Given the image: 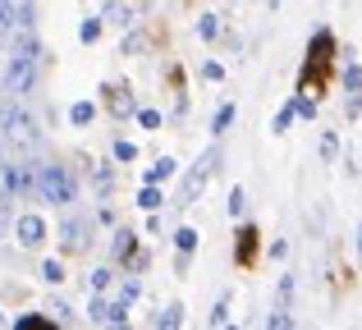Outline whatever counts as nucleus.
<instances>
[{
    "label": "nucleus",
    "instance_id": "4468645a",
    "mask_svg": "<svg viewBox=\"0 0 362 330\" xmlns=\"http://www.w3.org/2000/svg\"><path fill=\"white\" fill-rule=\"evenodd\" d=\"M42 280H46V285H60V280H64V266H60V261H42Z\"/></svg>",
    "mask_w": 362,
    "mask_h": 330
},
{
    "label": "nucleus",
    "instance_id": "6e6552de",
    "mask_svg": "<svg viewBox=\"0 0 362 330\" xmlns=\"http://www.w3.org/2000/svg\"><path fill=\"white\" fill-rule=\"evenodd\" d=\"M252 257H257V230H252V225H243V234H239V261L247 266Z\"/></svg>",
    "mask_w": 362,
    "mask_h": 330
},
{
    "label": "nucleus",
    "instance_id": "2eb2a0df",
    "mask_svg": "<svg viewBox=\"0 0 362 330\" xmlns=\"http://www.w3.org/2000/svg\"><path fill=\"white\" fill-rule=\"evenodd\" d=\"M138 206H147V211H156V206H160V193H156V184H147V188L138 193Z\"/></svg>",
    "mask_w": 362,
    "mask_h": 330
},
{
    "label": "nucleus",
    "instance_id": "7ed1b4c3",
    "mask_svg": "<svg viewBox=\"0 0 362 330\" xmlns=\"http://www.w3.org/2000/svg\"><path fill=\"white\" fill-rule=\"evenodd\" d=\"M33 170L28 165H5L0 161V197H23V193H33Z\"/></svg>",
    "mask_w": 362,
    "mask_h": 330
},
{
    "label": "nucleus",
    "instance_id": "a211bd4d",
    "mask_svg": "<svg viewBox=\"0 0 362 330\" xmlns=\"http://www.w3.org/2000/svg\"><path fill=\"white\" fill-rule=\"evenodd\" d=\"M344 88L349 92H362V69H358V64H349V69H344Z\"/></svg>",
    "mask_w": 362,
    "mask_h": 330
},
{
    "label": "nucleus",
    "instance_id": "9d476101",
    "mask_svg": "<svg viewBox=\"0 0 362 330\" xmlns=\"http://www.w3.org/2000/svg\"><path fill=\"white\" fill-rule=\"evenodd\" d=\"M175 161H170V156H160V161L156 165H147V184H160V179H170V175H175Z\"/></svg>",
    "mask_w": 362,
    "mask_h": 330
},
{
    "label": "nucleus",
    "instance_id": "f257e3e1",
    "mask_svg": "<svg viewBox=\"0 0 362 330\" xmlns=\"http://www.w3.org/2000/svg\"><path fill=\"white\" fill-rule=\"evenodd\" d=\"M33 188L42 193V202H51V206L74 202V179H69V170H64V165H42V170H37V179H33Z\"/></svg>",
    "mask_w": 362,
    "mask_h": 330
},
{
    "label": "nucleus",
    "instance_id": "dca6fc26",
    "mask_svg": "<svg viewBox=\"0 0 362 330\" xmlns=\"http://www.w3.org/2000/svg\"><path fill=\"white\" fill-rule=\"evenodd\" d=\"M110 248H115V257H129V252H133V234H129V230H119Z\"/></svg>",
    "mask_w": 362,
    "mask_h": 330
},
{
    "label": "nucleus",
    "instance_id": "9b49d317",
    "mask_svg": "<svg viewBox=\"0 0 362 330\" xmlns=\"http://www.w3.org/2000/svg\"><path fill=\"white\" fill-rule=\"evenodd\" d=\"M14 55H23V60H37V55H42L37 37H33V33H23V37H18V46H14Z\"/></svg>",
    "mask_w": 362,
    "mask_h": 330
},
{
    "label": "nucleus",
    "instance_id": "f8f14e48",
    "mask_svg": "<svg viewBox=\"0 0 362 330\" xmlns=\"http://www.w3.org/2000/svg\"><path fill=\"white\" fill-rule=\"evenodd\" d=\"M289 110H293L298 119H312V115H317V101H312V97H293V101H289Z\"/></svg>",
    "mask_w": 362,
    "mask_h": 330
},
{
    "label": "nucleus",
    "instance_id": "5701e85b",
    "mask_svg": "<svg viewBox=\"0 0 362 330\" xmlns=\"http://www.w3.org/2000/svg\"><path fill=\"white\" fill-rule=\"evenodd\" d=\"M335 152H339L335 134H326V138H321V156H326V161H335Z\"/></svg>",
    "mask_w": 362,
    "mask_h": 330
},
{
    "label": "nucleus",
    "instance_id": "bb28decb",
    "mask_svg": "<svg viewBox=\"0 0 362 330\" xmlns=\"http://www.w3.org/2000/svg\"><path fill=\"white\" fill-rule=\"evenodd\" d=\"M110 285V271L106 266H101V271H92V289H97V294H101V289H106Z\"/></svg>",
    "mask_w": 362,
    "mask_h": 330
},
{
    "label": "nucleus",
    "instance_id": "c756f323",
    "mask_svg": "<svg viewBox=\"0 0 362 330\" xmlns=\"http://www.w3.org/2000/svg\"><path fill=\"white\" fill-rule=\"evenodd\" d=\"M230 216H243V188H234V193H230Z\"/></svg>",
    "mask_w": 362,
    "mask_h": 330
},
{
    "label": "nucleus",
    "instance_id": "393cba45",
    "mask_svg": "<svg viewBox=\"0 0 362 330\" xmlns=\"http://www.w3.org/2000/svg\"><path fill=\"white\" fill-rule=\"evenodd\" d=\"M14 326H18V330H37V326H51V322H46V317H18Z\"/></svg>",
    "mask_w": 362,
    "mask_h": 330
},
{
    "label": "nucleus",
    "instance_id": "aec40b11",
    "mask_svg": "<svg viewBox=\"0 0 362 330\" xmlns=\"http://www.w3.org/2000/svg\"><path fill=\"white\" fill-rule=\"evenodd\" d=\"M106 312H110V303H106V298H92V307H88V317H92V322H106Z\"/></svg>",
    "mask_w": 362,
    "mask_h": 330
},
{
    "label": "nucleus",
    "instance_id": "4be33fe9",
    "mask_svg": "<svg viewBox=\"0 0 362 330\" xmlns=\"http://www.w3.org/2000/svg\"><path fill=\"white\" fill-rule=\"evenodd\" d=\"M133 156H138V147H133V143H124V138H119V143H115V161H133Z\"/></svg>",
    "mask_w": 362,
    "mask_h": 330
},
{
    "label": "nucleus",
    "instance_id": "0eeeda50",
    "mask_svg": "<svg viewBox=\"0 0 362 330\" xmlns=\"http://www.w3.org/2000/svg\"><path fill=\"white\" fill-rule=\"evenodd\" d=\"M330 55H335V37H330V33H317V37H312V55H308V64H321V69H326Z\"/></svg>",
    "mask_w": 362,
    "mask_h": 330
},
{
    "label": "nucleus",
    "instance_id": "cd10ccee",
    "mask_svg": "<svg viewBox=\"0 0 362 330\" xmlns=\"http://www.w3.org/2000/svg\"><path fill=\"white\" fill-rule=\"evenodd\" d=\"M138 119H142V129H160V115H156V110H138Z\"/></svg>",
    "mask_w": 362,
    "mask_h": 330
},
{
    "label": "nucleus",
    "instance_id": "f3484780",
    "mask_svg": "<svg viewBox=\"0 0 362 330\" xmlns=\"http://www.w3.org/2000/svg\"><path fill=\"white\" fill-rule=\"evenodd\" d=\"M175 243H179V252L188 257V252L197 248V234H193V230H179V234H175Z\"/></svg>",
    "mask_w": 362,
    "mask_h": 330
},
{
    "label": "nucleus",
    "instance_id": "412c9836",
    "mask_svg": "<svg viewBox=\"0 0 362 330\" xmlns=\"http://www.w3.org/2000/svg\"><path fill=\"white\" fill-rule=\"evenodd\" d=\"M78 37H83V42H97V37H101V23H97V18H88V23L78 28Z\"/></svg>",
    "mask_w": 362,
    "mask_h": 330
},
{
    "label": "nucleus",
    "instance_id": "2f4dec72",
    "mask_svg": "<svg viewBox=\"0 0 362 330\" xmlns=\"http://www.w3.org/2000/svg\"><path fill=\"white\" fill-rule=\"evenodd\" d=\"M156 326H179V307H170L165 317H156Z\"/></svg>",
    "mask_w": 362,
    "mask_h": 330
},
{
    "label": "nucleus",
    "instance_id": "423d86ee",
    "mask_svg": "<svg viewBox=\"0 0 362 330\" xmlns=\"http://www.w3.org/2000/svg\"><path fill=\"white\" fill-rule=\"evenodd\" d=\"M83 234H88V225H83V220H64L60 225V248L64 252H83V248H88V239H83Z\"/></svg>",
    "mask_w": 362,
    "mask_h": 330
},
{
    "label": "nucleus",
    "instance_id": "f03ea898",
    "mask_svg": "<svg viewBox=\"0 0 362 330\" xmlns=\"http://www.w3.org/2000/svg\"><path fill=\"white\" fill-rule=\"evenodd\" d=\"M0 129H5L9 143H23V147H33V143H37V124H33V115H28V110H18V106L0 110Z\"/></svg>",
    "mask_w": 362,
    "mask_h": 330
},
{
    "label": "nucleus",
    "instance_id": "a878e982",
    "mask_svg": "<svg viewBox=\"0 0 362 330\" xmlns=\"http://www.w3.org/2000/svg\"><path fill=\"white\" fill-rule=\"evenodd\" d=\"M284 326H293L284 312H271V317H266V330H284Z\"/></svg>",
    "mask_w": 362,
    "mask_h": 330
},
{
    "label": "nucleus",
    "instance_id": "7c9ffc66",
    "mask_svg": "<svg viewBox=\"0 0 362 330\" xmlns=\"http://www.w3.org/2000/svg\"><path fill=\"white\" fill-rule=\"evenodd\" d=\"M289 119H293V110H289V106H284V110H280V115H275V134H284V129H289Z\"/></svg>",
    "mask_w": 362,
    "mask_h": 330
},
{
    "label": "nucleus",
    "instance_id": "1a4fd4ad",
    "mask_svg": "<svg viewBox=\"0 0 362 330\" xmlns=\"http://www.w3.org/2000/svg\"><path fill=\"white\" fill-rule=\"evenodd\" d=\"M106 101H110L115 115H129V110H133V97H129V92H119V88H106Z\"/></svg>",
    "mask_w": 362,
    "mask_h": 330
},
{
    "label": "nucleus",
    "instance_id": "ddd939ff",
    "mask_svg": "<svg viewBox=\"0 0 362 330\" xmlns=\"http://www.w3.org/2000/svg\"><path fill=\"white\" fill-rule=\"evenodd\" d=\"M92 115H97V106H92V101H78V106L69 110V119H74V124H92Z\"/></svg>",
    "mask_w": 362,
    "mask_h": 330
},
{
    "label": "nucleus",
    "instance_id": "20e7f679",
    "mask_svg": "<svg viewBox=\"0 0 362 330\" xmlns=\"http://www.w3.org/2000/svg\"><path fill=\"white\" fill-rule=\"evenodd\" d=\"M33 83H37V60L14 55V60H9V69H5V88L14 92V97H23V92H33Z\"/></svg>",
    "mask_w": 362,
    "mask_h": 330
},
{
    "label": "nucleus",
    "instance_id": "b1692460",
    "mask_svg": "<svg viewBox=\"0 0 362 330\" xmlns=\"http://www.w3.org/2000/svg\"><path fill=\"white\" fill-rule=\"evenodd\" d=\"M197 33H202V37H216V33H221V23H216V14H206L202 23H197Z\"/></svg>",
    "mask_w": 362,
    "mask_h": 330
},
{
    "label": "nucleus",
    "instance_id": "473e14b6",
    "mask_svg": "<svg viewBox=\"0 0 362 330\" xmlns=\"http://www.w3.org/2000/svg\"><path fill=\"white\" fill-rule=\"evenodd\" d=\"M358 252H362V234H358Z\"/></svg>",
    "mask_w": 362,
    "mask_h": 330
},
{
    "label": "nucleus",
    "instance_id": "c85d7f7f",
    "mask_svg": "<svg viewBox=\"0 0 362 330\" xmlns=\"http://www.w3.org/2000/svg\"><path fill=\"white\" fill-rule=\"evenodd\" d=\"M230 322V303H216V312H211V326H225Z\"/></svg>",
    "mask_w": 362,
    "mask_h": 330
},
{
    "label": "nucleus",
    "instance_id": "39448f33",
    "mask_svg": "<svg viewBox=\"0 0 362 330\" xmlns=\"http://www.w3.org/2000/svg\"><path fill=\"white\" fill-rule=\"evenodd\" d=\"M14 234H18L23 248H42V243H46V220H42V216H18Z\"/></svg>",
    "mask_w": 362,
    "mask_h": 330
},
{
    "label": "nucleus",
    "instance_id": "6ab92c4d",
    "mask_svg": "<svg viewBox=\"0 0 362 330\" xmlns=\"http://www.w3.org/2000/svg\"><path fill=\"white\" fill-rule=\"evenodd\" d=\"M230 124H234V106H221L216 110V134H225Z\"/></svg>",
    "mask_w": 362,
    "mask_h": 330
}]
</instances>
